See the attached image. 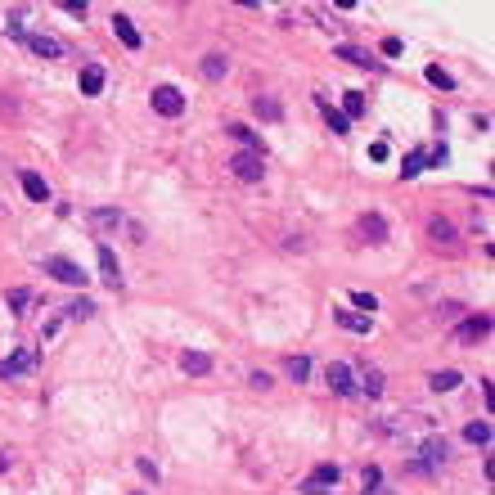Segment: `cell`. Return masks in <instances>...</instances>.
Wrapping results in <instances>:
<instances>
[{
    "label": "cell",
    "mask_w": 495,
    "mask_h": 495,
    "mask_svg": "<svg viewBox=\"0 0 495 495\" xmlns=\"http://www.w3.org/2000/svg\"><path fill=\"white\" fill-rule=\"evenodd\" d=\"M36 369V346H18L9 361H0V378H23Z\"/></svg>",
    "instance_id": "3957f363"
},
{
    "label": "cell",
    "mask_w": 495,
    "mask_h": 495,
    "mask_svg": "<svg viewBox=\"0 0 495 495\" xmlns=\"http://www.w3.org/2000/svg\"><path fill=\"white\" fill-rule=\"evenodd\" d=\"M361 234H365L369 243H388V221H383L378 212H365L361 216Z\"/></svg>",
    "instance_id": "30bf717a"
},
{
    "label": "cell",
    "mask_w": 495,
    "mask_h": 495,
    "mask_svg": "<svg viewBox=\"0 0 495 495\" xmlns=\"http://www.w3.org/2000/svg\"><path fill=\"white\" fill-rule=\"evenodd\" d=\"M5 468H9V455H5V450H0V473H5Z\"/></svg>",
    "instance_id": "f35d334b"
},
{
    "label": "cell",
    "mask_w": 495,
    "mask_h": 495,
    "mask_svg": "<svg viewBox=\"0 0 495 495\" xmlns=\"http://www.w3.org/2000/svg\"><path fill=\"white\" fill-rule=\"evenodd\" d=\"M460 383H464V378H460V369H437V374L428 378V388H432V392H455Z\"/></svg>",
    "instance_id": "5bb4252c"
},
{
    "label": "cell",
    "mask_w": 495,
    "mask_h": 495,
    "mask_svg": "<svg viewBox=\"0 0 495 495\" xmlns=\"http://www.w3.org/2000/svg\"><path fill=\"white\" fill-rule=\"evenodd\" d=\"M338 59H346V64H356V68H374V59H369L365 50H356V45H338Z\"/></svg>",
    "instance_id": "d4e9b609"
},
{
    "label": "cell",
    "mask_w": 495,
    "mask_h": 495,
    "mask_svg": "<svg viewBox=\"0 0 495 495\" xmlns=\"http://www.w3.org/2000/svg\"><path fill=\"white\" fill-rule=\"evenodd\" d=\"M230 171H234V176H239L243 185H257V180L266 176V158H262V153H252V148H243V153H234V158H230Z\"/></svg>",
    "instance_id": "6da1fadb"
},
{
    "label": "cell",
    "mask_w": 495,
    "mask_h": 495,
    "mask_svg": "<svg viewBox=\"0 0 495 495\" xmlns=\"http://www.w3.org/2000/svg\"><path fill=\"white\" fill-rule=\"evenodd\" d=\"M446 158H450V148H446V144H437V148H432V153H428V163H432V167H441Z\"/></svg>",
    "instance_id": "e575fe53"
},
{
    "label": "cell",
    "mask_w": 495,
    "mask_h": 495,
    "mask_svg": "<svg viewBox=\"0 0 495 495\" xmlns=\"http://www.w3.org/2000/svg\"><path fill=\"white\" fill-rule=\"evenodd\" d=\"M64 9H68V14H77V18H86V9H91V5H86V0H64Z\"/></svg>",
    "instance_id": "d590c367"
},
{
    "label": "cell",
    "mask_w": 495,
    "mask_h": 495,
    "mask_svg": "<svg viewBox=\"0 0 495 495\" xmlns=\"http://www.w3.org/2000/svg\"><path fill=\"white\" fill-rule=\"evenodd\" d=\"M226 72H230V59H226V54H207V59H203V77H207V81H221Z\"/></svg>",
    "instance_id": "d6986e66"
},
{
    "label": "cell",
    "mask_w": 495,
    "mask_h": 495,
    "mask_svg": "<svg viewBox=\"0 0 495 495\" xmlns=\"http://www.w3.org/2000/svg\"><path fill=\"white\" fill-rule=\"evenodd\" d=\"M351 302L361 306V311H369V315L378 311V297H374V293H351Z\"/></svg>",
    "instance_id": "4dcf8cb0"
},
{
    "label": "cell",
    "mask_w": 495,
    "mask_h": 495,
    "mask_svg": "<svg viewBox=\"0 0 495 495\" xmlns=\"http://www.w3.org/2000/svg\"><path fill=\"white\" fill-rule=\"evenodd\" d=\"M180 369H185V374H194V378H203V374H212V356H207V351H185Z\"/></svg>",
    "instance_id": "8fae6325"
},
{
    "label": "cell",
    "mask_w": 495,
    "mask_h": 495,
    "mask_svg": "<svg viewBox=\"0 0 495 495\" xmlns=\"http://www.w3.org/2000/svg\"><path fill=\"white\" fill-rule=\"evenodd\" d=\"M113 32H117V41L127 50H140V32H135V23L127 14H113Z\"/></svg>",
    "instance_id": "7c38bea8"
},
{
    "label": "cell",
    "mask_w": 495,
    "mask_h": 495,
    "mask_svg": "<svg viewBox=\"0 0 495 495\" xmlns=\"http://www.w3.org/2000/svg\"><path fill=\"white\" fill-rule=\"evenodd\" d=\"M428 234H432L437 243H455V226H450L446 216H432V221H428Z\"/></svg>",
    "instance_id": "ffe728a7"
},
{
    "label": "cell",
    "mask_w": 495,
    "mask_h": 495,
    "mask_svg": "<svg viewBox=\"0 0 495 495\" xmlns=\"http://www.w3.org/2000/svg\"><path fill=\"white\" fill-rule=\"evenodd\" d=\"M365 392L369 396H383V374H378V369H369V374H365Z\"/></svg>",
    "instance_id": "836d02e7"
},
{
    "label": "cell",
    "mask_w": 495,
    "mask_h": 495,
    "mask_svg": "<svg viewBox=\"0 0 495 495\" xmlns=\"http://www.w3.org/2000/svg\"><path fill=\"white\" fill-rule=\"evenodd\" d=\"M99 275L113 284V289H122V266H117V257H113L108 243H99Z\"/></svg>",
    "instance_id": "9c48e42d"
},
{
    "label": "cell",
    "mask_w": 495,
    "mask_h": 495,
    "mask_svg": "<svg viewBox=\"0 0 495 495\" xmlns=\"http://www.w3.org/2000/svg\"><path fill=\"white\" fill-rule=\"evenodd\" d=\"M68 315H72V320H91V315H95V302H86V297H81V302L68 306Z\"/></svg>",
    "instance_id": "f546056e"
},
{
    "label": "cell",
    "mask_w": 495,
    "mask_h": 495,
    "mask_svg": "<svg viewBox=\"0 0 495 495\" xmlns=\"http://www.w3.org/2000/svg\"><path fill=\"white\" fill-rule=\"evenodd\" d=\"M5 32H9V36H23V41H28V32H23V18H18V14L5 23Z\"/></svg>",
    "instance_id": "74e56055"
},
{
    "label": "cell",
    "mask_w": 495,
    "mask_h": 495,
    "mask_svg": "<svg viewBox=\"0 0 495 495\" xmlns=\"http://www.w3.org/2000/svg\"><path fill=\"white\" fill-rule=\"evenodd\" d=\"M135 495H144V491H135Z\"/></svg>",
    "instance_id": "ab89813d"
},
{
    "label": "cell",
    "mask_w": 495,
    "mask_h": 495,
    "mask_svg": "<svg viewBox=\"0 0 495 495\" xmlns=\"http://www.w3.org/2000/svg\"><path fill=\"white\" fill-rule=\"evenodd\" d=\"M28 50H32V54H41V59H64L68 54V45L59 41V36H45V32L28 36Z\"/></svg>",
    "instance_id": "8992f818"
},
{
    "label": "cell",
    "mask_w": 495,
    "mask_h": 495,
    "mask_svg": "<svg viewBox=\"0 0 495 495\" xmlns=\"http://www.w3.org/2000/svg\"><path fill=\"white\" fill-rule=\"evenodd\" d=\"M86 221H91V230H113L117 221H122V212H117V207H95Z\"/></svg>",
    "instance_id": "2e32d148"
},
{
    "label": "cell",
    "mask_w": 495,
    "mask_h": 495,
    "mask_svg": "<svg viewBox=\"0 0 495 495\" xmlns=\"http://www.w3.org/2000/svg\"><path fill=\"white\" fill-rule=\"evenodd\" d=\"M338 477H342V473H338V464H320L315 473L302 482V491H306V495H329L333 487H338Z\"/></svg>",
    "instance_id": "277c9868"
},
{
    "label": "cell",
    "mask_w": 495,
    "mask_h": 495,
    "mask_svg": "<svg viewBox=\"0 0 495 495\" xmlns=\"http://www.w3.org/2000/svg\"><path fill=\"white\" fill-rule=\"evenodd\" d=\"M104 91V68L99 64H86L81 68V95H99Z\"/></svg>",
    "instance_id": "4fadbf2b"
},
{
    "label": "cell",
    "mask_w": 495,
    "mask_h": 495,
    "mask_svg": "<svg viewBox=\"0 0 495 495\" xmlns=\"http://www.w3.org/2000/svg\"><path fill=\"white\" fill-rule=\"evenodd\" d=\"M464 441H473V446H491V424H487V419L468 424V428H464Z\"/></svg>",
    "instance_id": "7402d4cb"
},
{
    "label": "cell",
    "mask_w": 495,
    "mask_h": 495,
    "mask_svg": "<svg viewBox=\"0 0 495 495\" xmlns=\"http://www.w3.org/2000/svg\"><path fill=\"white\" fill-rule=\"evenodd\" d=\"M428 81H432V86H441V91H455V77H450V72H441L437 64L428 68Z\"/></svg>",
    "instance_id": "f1b7e54d"
},
{
    "label": "cell",
    "mask_w": 495,
    "mask_h": 495,
    "mask_svg": "<svg viewBox=\"0 0 495 495\" xmlns=\"http://www.w3.org/2000/svg\"><path fill=\"white\" fill-rule=\"evenodd\" d=\"M325 378H329V388L338 392V396H356V383H351V369H346L342 361H333L329 369H325Z\"/></svg>",
    "instance_id": "ba28073f"
},
{
    "label": "cell",
    "mask_w": 495,
    "mask_h": 495,
    "mask_svg": "<svg viewBox=\"0 0 495 495\" xmlns=\"http://www.w3.org/2000/svg\"><path fill=\"white\" fill-rule=\"evenodd\" d=\"M284 369H289L293 383H302L306 374H311V361H306V356H289V361H284Z\"/></svg>",
    "instance_id": "4316f807"
},
{
    "label": "cell",
    "mask_w": 495,
    "mask_h": 495,
    "mask_svg": "<svg viewBox=\"0 0 495 495\" xmlns=\"http://www.w3.org/2000/svg\"><path fill=\"white\" fill-rule=\"evenodd\" d=\"M230 135H234V140H239L243 148H252V153H262V140H257V131H248L243 122H234V127H230Z\"/></svg>",
    "instance_id": "603a6c76"
},
{
    "label": "cell",
    "mask_w": 495,
    "mask_h": 495,
    "mask_svg": "<svg viewBox=\"0 0 495 495\" xmlns=\"http://www.w3.org/2000/svg\"><path fill=\"white\" fill-rule=\"evenodd\" d=\"M378 482H383V473L369 464V468H365V495H378Z\"/></svg>",
    "instance_id": "d6a6232c"
},
{
    "label": "cell",
    "mask_w": 495,
    "mask_h": 495,
    "mask_svg": "<svg viewBox=\"0 0 495 495\" xmlns=\"http://www.w3.org/2000/svg\"><path fill=\"white\" fill-rule=\"evenodd\" d=\"M315 99H320V95H315ZM320 108H325V122H329V131H333V135H346V131H351V122H346L338 108H329L325 99H320Z\"/></svg>",
    "instance_id": "44dd1931"
},
{
    "label": "cell",
    "mask_w": 495,
    "mask_h": 495,
    "mask_svg": "<svg viewBox=\"0 0 495 495\" xmlns=\"http://www.w3.org/2000/svg\"><path fill=\"white\" fill-rule=\"evenodd\" d=\"M424 167H428V153H424V148H414V153H410V158H405V163H401V176L410 180V176H419V171H424Z\"/></svg>",
    "instance_id": "484cf974"
},
{
    "label": "cell",
    "mask_w": 495,
    "mask_h": 495,
    "mask_svg": "<svg viewBox=\"0 0 495 495\" xmlns=\"http://www.w3.org/2000/svg\"><path fill=\"white\" fill-rule=\"evenodd\" d=\"M45 275H54L59 284H72V289L86 284V270L77 262H68V257H45Z\"/></svg>",
    "instance_id": "7a4b0ae2"
},
{
    "label": "cell",
    "mask_w": 495,
    "mask_h": 495,
    "mask_svg": "<svg viewBox=\"0 0 495 495\" xmlns=\"http://www.w3.org/2000/svg\"><path fill=\"white\" fill-rule=\"evenodd\" d=\"M257 113H262V117H270V122H279L284 117V108H279V99H270V95H262V99H257Z\"/></svg>",
    "instance_id": "83f0119b"
},
{
    "label": "cell",
    "mask_w": 495,
    "mask_h": 495,
    "mask_svg": "<svg viewBox=\"0 0 495 495\" xmlns=\"http://www.w3.org/2000/svg\"><path fill=\"white\" fill-rule=\"evenodd\" d=\"M28 302H32V293H28V289H9V311H23Z\"/></svg>",
    "instance_id": "1f68e13d"
},
{
    "label": "cell",
    "mask_w": 495,
    "mask_h": 495,
    "mask_svg": "<svg viewBox=\"0 0 495 495\" xmlns=\"http://www.w3.org/2000/svg\"><path fill=\"white\" fill-rule=\"evenodd\" d=\"M333 320L351 333H369V315H361V311H333Z\"/></svg>",
    "instance_id": "ac0fdd59"
},
{
    "label": "cell",
    "mask_w": 495,
    "mask_h": 495,
    "mask_svg": "<svg viewBox=\"0 0 495 495\" xmlns=\"http://www.w3.org/2000/svg\"><path fill=\"white\" fill-rule=\"evenodd\" d=\"M365 113V95L361 91H346V99H342V117L351 122V117H361Z\"/></svg>",
    "instance_id": "cb8c5ba5"
},
{
    "label": "cell",
    "mask_w": 495,
    "mask_h": 495,
    "mask_svg": "<svg viewBox=\"0 0 495 495\" xmlns=\"http://www.w3.org/2000/svg\"><path fill=\"white\" fill-rule=\"evenodd\" d=\"M248 383H252V388H257V392H266V388H270V374H266V369H257V374H252V378H248Z\"/></svg>",
    "instance_id": "8d00e7d4"
},
{
    "label": "cell",
    "mask_w": 495,
    "mask_h": 495,
    "mask_svg": "<svg viewBox=\"0 0 495 495\" xmlns=\"http://www.w3.org/2000/svg\"><path fill=\"white\" fill-rule=\"evenodd\" d=\"M491 333V315H468L460 329H455V342H477Z\"/></svg>",
    "instance_id": "52a82bcc"
},
{
    "label": "cell",
    "mask_w": 495,
    "mask_h": 495,
    "mask_svg": "<svg viewBox=\"0 0 495 495\" xmlns=\"http://www.w3.org/2000/svg\"><path fill=\"white\" fill-rule=\"evenodd\" d=\"M23 194L32 198V203H45L50 198V190H45V180L36 176V171H23Z\"/></svg>",
    "instance_id": "9a60e30c"
},
{
    "label": "cell",
    "mask_w": 495,
    "mask_h": 495,
    "mask_svg": "<svg viewBox=\"0 0 495 495\" xmlns=\"http://www.w3.org/2000/svg\"><path fill=\"white\" fill-rule=\"evenodd\" d=\"M446 450H450V446H446V437H428V441H424V468L441 464V460H446Z\"/></svg>",
    "instance_id": "e0dca14e"
},
{
    "label": "cell",
    "mask_w": 495,
    "mask_h": 495,
    "mask_svg": "<svg viewBox=\"0 0 495 495\" xmlns=\"http://www.w3.org/2000/svg\"><path fill=\"white\" fill-rule=\"evenodd\" d=\"M153 113L180 117V113H185V95L176 91V86H158V91H153Z\"/></svg>",
    "instance_id": "5b68a950"
}]
</instances>
